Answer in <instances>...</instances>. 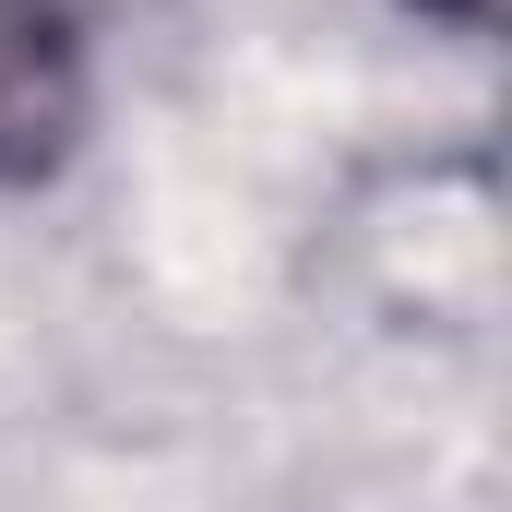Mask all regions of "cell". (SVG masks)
Segmentation results:
<instances>
[{
    "label": "cell",
    "instance_id": "obj_1",
    "mask_svg": "<svg viewBox=\"0 0 512 512\" xmlns=\"http://www.w3.org/2000/svg\"><path fill=\"white\" fill-rule=\"evenodd\" d=\"M96 24L84 0H0V191H36L84 155Z\"/></svg>",
    "mask_w": 512,
    "mask_h": 512
},
{
    "label": "cell",
    "instance_id": "obj_2",
    "mask_svg": "<svg viewBox=\"0 0 512 512\" xmlns=\"http://www.w3.org/2000/svg\"><path fill=\"white\" fill-rule=\"evenodd\" d=\"M405 12H429V24H441V36H465V48H477V36H501V0H405Z\"/></svg>",
    "mask_w": 512,
    "mask_h": 512
}]
</instances>
